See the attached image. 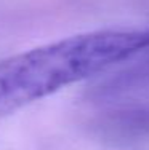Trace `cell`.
I'll return each instance as SVG.
<instances>
[{"instance_id": "6da1fadb", "label": "cell", "mask_w": 149, "mask_h": 150, "mask_svg": "<svg viewBox=\"0 0 149 150\" xmlns=\"http://www.w3.org/2000/svg\"><path fill=\"white\" fill-rule=\"evenodd\" d=\"M149 50V29H108L67 37L0 61V117Z\"/></svg>"}, {"instance_id": "7a4b0ae2", "label": "cell", "mask_w": 149, "mask_h": 150, "mask_svg": "<svg viewBox=\"0 0 149 150\" xmlns=\"http://www.w3.org/2000/svg\"><path fill=\"white\" fill-rule=\"evenodd\" d=\"M95 131L112 142H127L149 136V104L104 113L95 121Z\"/></svg>"}, {"instance_id": "3957f363", "label": "cell", "mask_w": 149, "mask_h": 150, "mask_svg": "<svg viewBox=\"0 0 149 150\" xmlns=\"http://www.w3.org/2000/svg\"><path fill=\"white\" fill-rule=\"evenodd\" d=\"M143 56L144 58L138 59L130 67L120 70L114 77L108 78L104 83L98 85L91 93V96L103 99L149 86V50L143 53Z\"/></svg>"}]
</instances>
